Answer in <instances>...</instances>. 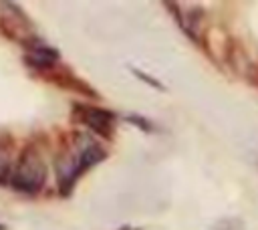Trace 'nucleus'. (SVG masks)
I'll return each mask as SVG.
<instances>
[{
    "mask_svg": "<svg viewBox=\"0 0 258 230\" xmlns=\"http://www.w3.org/2000/svg\"><path fill=\"white\" fill-rule=\"evenodd\" d=\"M81 119L85 125H89L91 129H95L101 135H109L111 127H113V115L109 111L103 109H95V107H85L81 111Z\"/></svg>",
    "mask_w": 258,
    "mask_h": 230,
    "instance_id": "obj_2",
    "label": "nucleus"
},
{
    "mask_svg": "<svg viewBox=\"0 0 258 230\" xmlns=\"http://www.w3.org/2000/svg\"><path fill=\"white\" fill-rule=\"evenodd\" d=\"M133 73H135L139 79H143L147 85H151V87H157V89H163V85H161V83H157L155 79H149V77H145V73H141V71H135V69H133Z\"/></svg>",
    "mask_w": 258,
    "mask_h": 230,
    "instance_id": "obj_5",
    "label": "nucleus"
},
{
    "mask_svg": "<svg viewBox=\"0 0 258 230\" xmlns=\"http://www.w3.org/2000/svg\"><path fill=\"white\" fill-rule=\"evenodd\" d=\"M0 230H4V226H2V224H0Z\"/></svg>",
    "mask_w": 258,
    "mask_h": 230,
    "instance_id": "obj_6",
    "label": "nucleus"
},
{
    "mask_svg": "<svg viewBox=\"0 0 258 230\" xmlns=\"http://www.w3.org/2000/svg\"><path fill=\"white\" fill-rule=\"evenodd\" d=\"M44 178H46V167H44L40 155L34 149H26L12 171L10 184H12V188H16L20 192L34 194L42 188Z\"/></svg>",
    "mask_w": 258,
    "mask_h": 230,
    "instance_id": "obj_1",
    "label": "nucleus"
},
{
    "mask_svg": "<svg viewBox=\"0 0 258 230\" xmlns=\"http://www.w3.org/2000/svg\"><path fill=\"white\" fill-rule=\"evenodd\" d=\"M26 59H28V63H32V65H36V67H48V65H52V63H56L58 52H56V50H52V48L40 46V48L30 50Z\"/></svg>",
    "mask_w": 258,
    "mask_h": 230,
    "instance_id": "obj_3",
    "label": "nucleus"
},
{
    "mask_svg": "<svg viewBox=\"0 0 258 230\" xmlns=\"http://www.w3.org/2000/svg\"><path fill=\"white\" fill-rule=\"evenodd\" d=\"M12 157H10V147L0 143V186L8 184L10 178H12Z\"/></svg>",
    "mask_w": 258,
    "mask_h": 230,
    "instance_id": "obj_4",
    "label": "nucleus"
}]
</instances>
